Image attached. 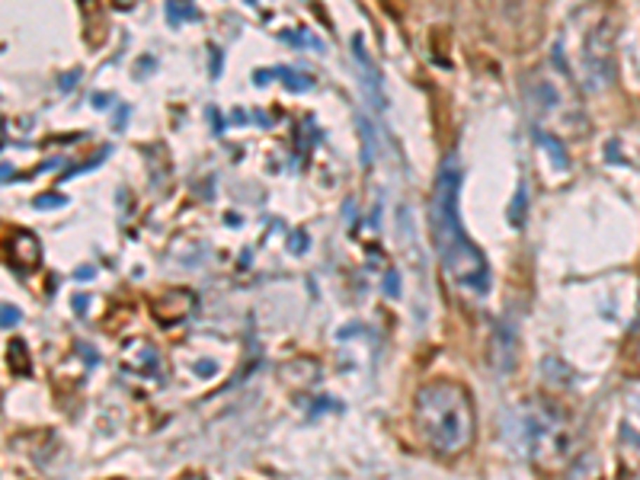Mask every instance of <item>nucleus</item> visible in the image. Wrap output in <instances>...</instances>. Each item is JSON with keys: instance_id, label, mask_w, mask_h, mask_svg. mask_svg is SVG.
I'll list each match as a JSON object with an SVG mask.
<instances>
[{"instance_id": "f257e3e1", "label": "nucleus", "mask_w": 640, "mask_h": 480, "mask_svg": "<svg viewBox=\"0 0 640 480\" xmlns=\"http://www.w3.org/2000/svg\"><path fill=\"white\" fill-rule=\"evenodd\" d=\"M458 196H461V167L455 157H448L436 176V186H432V202H429L432 240H436V253L445 276L458 288H465L467 295L484 298L490 291V285H493V276H490V262L484 256V250L465 231V221H461V211H458Z\"/></svg>"}, {"instance_id": "f03ea898", "label": "nucleus", "mask_w": 640, "mask_h": 480, "mask_svg": "<svg viewBox=\"0 0 640 480\" xmlns=\"http://www.w3.org/2000/svg\"><path fill=\"white\" fill-rule=\"evenodd\" d=\"M413 422L432 451L445 458L461 455L474 442V426H477L467 387L445 378L422 385L413 400Z\"/></svg>"}, {"instance_id": "7ed1b4c3", "label": "nucleus", "mask_w": 640, "mask_h": 480, "mask_svg": "<svg viewBox=\"0 0 640 480\" xmlns=\"http://www.w3.org/2000/svg\"><path fill=\"white\" fill-rule=\"evenodd\" d=\"M525 442L528 455L545 467H557L570 458V429L557 410L531 407L525 413Z\"/></svg>"}, {"instance_id": "20e7f679", "label": "nucleus", "mask_w": 640, "mask_h": 480, "mask_svg": "<svg viewBox=\"0 0 640 480\" xmlns=\"http://www.w3.org/2000/svg\"><path fill=\"white\" fill-rule=\"evenodd\" d=\"M580 77L586 87H605L611 80V45H608V32L602 29V22H596L586 32V39H582Z\"/></svg>"}, {"instance_id": "39448f33", "label": "nucleus", "mask_w": 640, "mask_h": 480, "mask_svg": "<svg viewBox=\"0 0 640 480\" xmlns=\"http://www.w3.org/2000/svg\"><path fill=\"white\" fill-rule=\"evenodd\" d=\"M192 307H196V295H182V291H170V295H160L157 301H154V317L164 324V327H173V324H180V320H186L192 314Z\"/></svg>"}, {"instance_id": "423d86ee", "label": "nucleus", "mask_w": 640, "mask_h": 480, "mask_svg": "<svg viewBox=\"0 0 640 480\" xmlns=\"http://www.w3.org/2000/svg\"><path fill=\"white\" fill-rule=\"evenodd\" d=\"M10 262H13L16 269H36L39 262H42V244H39L36 234L29 231H20L13 234V240H10Z\"/></svg>"}, {"instance_id": "0eeeda50", "label": "nucleus", "mask_w": 640, "mask_h": 480, "mask_svg": "<svg viewBox=\"0 0 640 480\" xmlns=\"http://www.w3.org/2000/svg\"><path fill=\"white\" fill-rule=\"evenodd\" d=\"M13 359H16V371L26 375V371H29V362H26V346H22L20 340L10 342V362H13Z\"/></svg>"}, {"instance_id": "6e6552de", "label": "nucleus", "mask_w": 640, "mask_h": 480, "mask_svg": "<svg viewBox=\"0 0 640 480\" xmlns=\"http://www.w3.org/2000/svg\"><path fill=\"white\" fill-rule=\"evenodd\" d=\"M13 320H20V311H13L10 305H4V327H13Z\"/></svg>"}, {"instance_id": "1a4fd4ad", "label": "nucleus", "mask_w": 640, "mask_h": 480, "mask_svg": "<svg viewBox=\"0 0 640 480\" xmlns=\"http://www.w3.org/2000/svg\"><path fill=\"white\" fill-rule=\"evenodd\" d=\"M65 199H36V208H55V205H61Z\"/></svg>"}, {"instance_id": "9d476101", "label": "nucleus", "mask_w": 640, "mask_h": 480, "mask_svg": "<svg viewBox=\"0 0 640 480\" xmlns=\"http://www.w3.org/2000/svg\"><path fill=\"white\" fill-rule=\"evenodd\" d=\"M387 291H391V295H397V291H400V279L387 276Z\"/></svg>"}]
</instances>
